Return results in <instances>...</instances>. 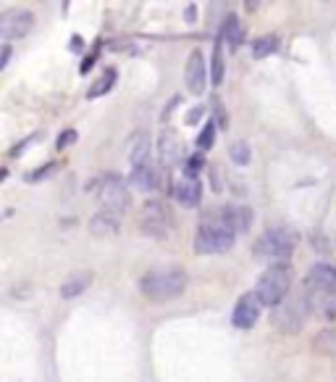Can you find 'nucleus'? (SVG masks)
Segmentation results:
<instances>
[{
    "label": "nucleus",
    "instance_id": "nucleus-1",
    "mask_svg": "<svg viewBox=\"0 0 336 382\" xmlns=\"http://www.w3.org/2000/svg\"><path fill=\"white\" fill-rule=\"evenodd\" d=\"M189 285V275L181 266H163V269H150L140 279V293L147 301L166 303L179 298Z\"/></svg>",
    "mask_w": 336,
    "mask_h": 382
},
{
    "label": "nucleus",
    "instance_id": "nucleus-2",
    "mask_svg": "<svg viewBox=\"0 0 336 382\" xmlns=\"http://www.w3.org/2000/svg\"><path fill=\"white\" fill-rule=\"evenodd\" d=\"M234 237H236V232L223 222L221 211L205 214L200 227H197V235H194V253H200V256L226 253V250L234 248Z\"/></svg>",
    "mask_w": 336,
    "mask_h": 382
},
{
    "label": "nucleus",
    "instance_id": "nucleus-3",
    "mask_svg": "<svg viewBox=\"0 0 336 382\" xmlns=\"http://www.w3.org/2000/svg\"><path fill=\"white\" fill-rule=\"evenodd\" d=\"M297 243H299L297 229H292L286 224H279V227H268L255 240L252 250H255V256H260V259H265V261L271 263H289L292 253L297 248Z\"/></svg>",
    "mask_w": 336,
    "mask_h": 382
},
{
    "label": "nucleus",
    "instance_id": "nucleus-4",
    "mask_svg": "<svg viewBox=\"0 0 336 382\" xmlns=\"http://www.w3.org/2000/svg\"><path fill=\"white\" fill-rule=\"evenodd\" d=\"M289 285H292L289 263H271V266L258 277L255 295L260 298L263 306H268L273 311L279 303H284L286 298H289Z\"/></svg>",
    "mask_w": 336,
    "mask_h": 382
},
{
    "label": "nucleus",
    "instance_id": "nucleus-5",
    "mask_svg": "<svg viewBox=\"0 0 336 382\" xmlns=\"http://www.w3.org/2000/svg\"><path fill=\"white\" fill-rule=\"evenodd\" d=\"M90 190H97V198L103 200V209L113 211L118 216L129 209L131 203L129 187H127V180L121 174H116V171H108L103 177H97L90 184Z\"/></svg>",
    "mask_w": 336,
    "mask_h": 382
},
{
    "label": "nucleus",
    "instance_id": "nucleus-6",
    "mask_svg": "<svg viewBox=\"0 0 336 382\" xmlns=\"http://www.w3.org/2000/svg\"><path fill=\"white\" fill-rule=\"evenodd\" d=\"M308 311H310V306L305 301V293L295 295V298H286L271 311V324L284 335H297L308 319Z\"/></svg>",
    "mask_w": 336,
    "mask_h": 382
},
{
    "label": "nucleus",
    "instance_id": "nucleus-7",
    "mask_svg": "<svg viewBox=\"0 0 336 382\" xmlns=\"http://www.w3.org/2000/svg\"><path fill=\"white\" fill-rule=\"evenodd\" d=\"M140 229H142L144 235L163 240L174 229V211L168 209L163 200H156V198L144 200L142 216H140Z\"/></svg>",
    "mask_w": 336,
    "mask_h": 382
},
{
    "label": "nucleus",
    "instance_id": "nucleus-8",
    "mask_svg": "<svg viewBox=\"0 0 336 382\" xmlns=\"http://www.w3.org/2000/svg\"><path fill=\"white\" fill-rule=\"evenodd\" d=\"M32 26H35V13L26 11V8H11L0 19V35H3L6 42L8 40H21L32 32Z\"/></svg>",
    "mask_w": 336,
    "mask_h": 382
},
{
    "label": "nucleus",
    "instance_id": "nucleus-9",
    "mask_svg": "<svg viewBox=\"0 0 336 382\" xmlns=\"http://www.w3.org/2000/svg\"><path fill=\"white\" fill-rule=\"evenodd\" d=\"M260 309H263V303H260V298L255 293L239 295V301H236V306H234L232 311V324L236 329H252L260 319Z\"/></svg>",
    "mask_w": 336,
    "mask_h": 382
},
{
    "label": "nucleus",
    "instance_id": "nucleus-10",
    "mask_svg": "<svg viewBox=\"0 0 336 382\" xmlns=\"http://www.w3.org/2000/svg\"><path fill=\"white\" fill-rule=\"evenodd\" d=\"M184 85L189 95H203L207 87V66H205V55L203 51H192L184 66Z\"/></svg>",
    "mask_w": 336,
    "mask_h": 382
},
{
    "label": "nucleus",
    "instance_id": "nucleus-11",
    "mask_svg": "<svg viewBox=\"0 0 336 382\" xmlns=\"http://www.w3.org/2000/svg\"><path fill=\"white\" fill-rule=\"evenodd\" d=\"M305 301L315 316H321L326 322H336V290L305 288Z\"/></svg>",
    "mask_w": 336,
    "mask_h": 382
},
{
    "label": "nucleus",
    "instance_id": "nucleus-12",
    "mask_svg": "<svg viewBox=\"0 0 336 382\" xmlns=\"http://www.w3.org/2000/svg\"><path fill=\"white\" fill-rule=\"evenodd\" d=\"M158 156H160V164L168 171L174 169V166H179V164L184 166V161H181V143L174 130L160 132V137H158Z\"/></svg>",
    "mask_w": 336,
    "mask_h": 382
},
{
    "label": "nucleus",
    "instance_id": "nucleus-13",
    "mask_svg": "<svg viewBox=\"0 0 336 382\" xmlns=\"http://www.w3.org/2000/svg\"><path fill=\"white\" fill-rule=\"evenodd\" d=\"M305 288L336 290V263H312L305 275Z\"/></svg>",
    "mask_w": 336,
    "mask_h": 382
},
{
    "label": "nucleus",
    "instance_id": "nucleus-14",
    "mask_svg": "<svg viewBox=\"0 0 336 382\" xmlns=\"http://www.w3.org/2000/svg\"><path fill=\"white\" fill-rule=\"evenodd\" d=\"M121 229V216L108 209H100L97 214H92L90 219V232L95 237H111Z\"/></svg>",
    "mask_w": 336,
    "mask_h": 382
},
{
    "label": "nucleus",
    "instance_id": "nucleus-15",
    "mask_svg": "<svg viewBox=\"0 0 336 382\" xmlns=\"http://www.w3.org/2000/svg\"><path fill=\"white\" fill-rule=\"evenodd\" d=\"M129 161L131 169L144 166V164H153L150 161V134L144 130H134V134L129 137Z\"/></svg>",
    "mask_w": 336,
    "mask_h": 382
},
{
    "label": "nucleus",
    "instance_id": "nucleus-16",
    "mask_svg": "<svg viewBox=\"0 0 336 382\" xmlns=\"http://www.w3.org/2000/svg\"><path fill=\"white\" fill-rule=\"evenodd\" d=\"M218 37L226 42V48L232 53L242 48V42H245V26L239 24L236 13H226V19H223V24H221L218 29Z\"/></svg>",
    "mask_w": 336,
    "mask_h": 382
},
{
    "label": "nucleus",
    "instance_id": "nucleus-17",
    "mask_svg": "<svg viewBox=\"0 0 336 382\" xmlns=\"http://www.w3.org/2000/svg\"><path fill=\"white\" fill-rule=\"evenodd\" d=\"M218 211L223 216V222L229 224L234 232H247L252 227V219H255V214H252L250 206H223Z\"/></svg>",
    "mask_w": 336,
    "mask_h": 382
},
{
    "label": "nucleus",
    "instance_id": "nucleus-18",
    "mask_svg": "<svg viewBox=\"0 0 336 382\" xmlns=\"http://www.w3.org/2000/svg\"><path fill=\"white\" fill-rule=\"evenodd\" d=\"M174 196L179 200L184 209H197L200 200H203V184L200 180H179V184L174 187Z\"/></svg>",
    "mask_w": 336,
    "mask_h": 382
},
{
    "label": "nucleus",
    "instance_id": "nucleus-19",
    "mask_svg": "<svg viewBox=\"0 0 336 382\" xmlns=\"http://www.w3.org/2000/svg\"><path fill=\"white\" fill-rule=\"evenodd\" d=\"M92 279H95L92 269H82V272L68 275L64 279V285H61V298H64V301H71V298L82 295V293H84V290L92 285Z\"/></svg>",
    "mask_w": 336,
    "mask_h": 382
},
{
    "label": "nucleus",
    "instance_id": "nucleus-20",
    "mask_svg": "<svg viewBox=\"0 0 336 382\" xmlns=\"http://www.w3.org/2000/svg\"><path fill=\"white\" fill-rule=\"evenodd\" d=\"M129 182L137 187V190H142V193H153L158 190V169L153 164H144V166H137V169H131L129 174Z\"/></svg>",
    "mask_w": 336,
    "mask_h": 382
},
{
    "label": "nucleus",
    "instance_id": "nucleus-21",
    "mask_svg": "<svg viewBox=\"0 0 336 382\" xmlns=\"http://www.w3.org/2000/svg\"><path fill=\"white\" fill-rule=\"evenodd\" d=\"M312 348H315V354L336 358V327L321 329V332L312 338Z\"/></svg>",
    "mask_w": 336,
    "mask_h": 382
},
{
    "label": "nucleus",
    "instance_id": "nucleus-22",
    "mask_svg": "<svg viewBox=\"0 0 336 382\" xmlns=\"http://www.w3.org/2000/svg\"><path fill=\"white\" fill-rule=\"evenodd\" d=\"M113 85H116V69L111 66V69H105L103 74L97 77V82H92V85H90L87 98H90V101H95V98H103L105 92L113 90Z\"/></svg>",
    "mask_w": 336,
    "mask_h": 382
},
{
    "label": "nucleus",
    "instance_id": "nucleus-23",
    "mask_svg": "<svg viewBox=\"0 0 336 382\" xmlns=\"http://www.w3.org/2000/svg\"><path fill=\"white\" fill-rule=\"evenodd\" d=\"M281 40L276 35H263V37H255L252 40V58H268L273 53L279 51Z\"/></svg>",
    "mask_w": 336,
    "mask_h": 382
},
{
    "label": "nucleus",
    "instance_id": "nucleus-24",
    "mask_svg": "<svg viewBox=\"0 0 336 382\" xmlns=\"http://www.w3.org/2000/svg\"><path fill=\"white\" fill-rule=\"evenodd\" d=\"M223 40L216 37L213 42V64H210V82L218 87L221 82H223V74H226V64H223Z\"/></svg>",
    "mask_w": 336,
    "mask_h": 382
},
{
    "label": "nucleus",
    "instance_id": "nucleus-25",
    "mask_svg": "<svg viewBox=\"0 0 336 382\" xmlns=\"http://www.w3.org/2000/svg\"><path fill=\"white\" fill-rule=\"evenodd\" d=\"M229 156H232V161L236 166H247L250 158H252V150H250V145H247L245 140H234V143L229 145Z\"/></svg>",
    "mask_w": 336,
    "mask_h": 382
},
{
    "label": "nucleus",
    "instance_id": "nucleus-26",
    "mask_svg": "<svg viewBox=\"0 0 336 382\" xmlns=\"http://www.w3.org/2000/svg\"><path fill=\"white\" fill-rule=\"evenodd\" d=\"M216 130H218V127H216V121H213V119L205 121L203 132L197 134V148H200V150H210V148H213V143H216Z\"/></svg>",
    "mask_w": 336,
    "mask_h": 382
},
{
    "label": "nucleus",
    "instance_id": "nucleus-27",
    "mask_svg": "<svg viewBox=\"0 0 336 382\" xmlns=\"http://www.w3.org/2000/svg\"><path fill=\"white\" fill-rule=\"evenodd\" d=\"M210 108H213V121H216V127H218V130H229V114H226L223 101H221L218 95L210 98Z\"/></svg>",
    "mask_w": 336,
    "mask_h": 382
},
{
    "label": "nucleus",
    "instance_id": "nucleus-28",
    "mask_svg": "<svg viewBox=\"0 0 336 382\" xmlns=\"http://www.w3.org/2000/svg\"><path fill=\"white\" fill-rule=\"evenodd\" d=\"M200 169H205V158H203V153L187 156V161H184V177H187V180H197Z\"/></svg>",
    "mask_w": 336,
    "mask_h": 382
},
{
    "label": "nucleus",
    "instance_id": "nucleus-29",
    "mask_svg": "<svg viewBox=\"0 0 336 382\" xmlns=\"http://www.w3.org/2000/svg\"><path fill=\"white\" fill-rule=\"evenodd\" d=\"M55 171H58V164L50 161V164H45V166H37V169L29 171V174H26V182H42V180H48L50 174H55Z\"/></svg>",
    "mask_w": 336,
    "mask_h": 382
},
{
    "label": "nucleus",
    "instance_id": "nucleus-30",
    "mask_svg": "<svg viewBox=\"0 0 336 382\" xmlns=\"http://www.w3.org/2000/svg\"><path fill=\"white\" fill-rule=\"evenodd\" d=\"M71 143H77V130H66L58 134V143H55V148L58 150H64V148H68Z\"/></svg>",
    "mask_w": 336,
    "mask_h": 382
},
{
    "label": "nucleus",
    "instance_id": "nucleus-31",
    "mask_svg": "<svg viewBox=\"0 0 336 382\" xmlns=\"http://www.w3.org/2000/svg\"><path fill=\"white\" fill-rule=\"evenodd\" d=\"M203 114H205V108L203 105H194L192 111L184 116V121H187V127H194V124H200L203 121Z\"/></svg>",
    "mask_w": 336,
    "mask_h": 382
},
{
    "label": "nucleus",
    "instance_id": "nucleus-32",
    "mask_svg": "<svg viewBox=\"0 0 336 382\" xmlns=\"http://www.w3.org/2000/svg\"><path fill=\"white\" fill-rule=\"evenodd\" d=\"M35 140H37V134H29V137H26L24 143L13 145V148H11V158H16V156H19V153H24L26 148H29V145L35 143Z\"/></svg>",
    "mask_w": 336,
    "mask_h": 382
},
{
    "label": "nucleus",
    "instance_id": "nucleus-33",
    "mask_svg": "<svg viewBox=\"0 0 336 382\" xmlns=\"http://www.w3.org/2000/svg\"><path fill=\"white\" fill-rule=\"evenodd\" d=\"M95 61H97V48H95V51H92L90 55H87V58L82 61V66H79V71H82V74H87L92 66H95Z\"/></svg>",
    "mask_w": 336,
    "mask_h": 382
},
{
    "label": "nucleus",
    "instance_id": "nucleus-34",
    "mask_svg": "<svg viewBox=\"0 0 336 382\" xmlns=\"http://www.w3.org/2000/svg\"><path fill=\"white\" fill-rule=\"evenodd\" d=\"M0 53H3V55H0V69H6V66H8V61H11V45H8V42H3V48H0Z\"/></svg>",
    "mask_w": 336,
    "mask_h": 382
},
{
    "label": "nucleus",
    "instance_id": "nucleus-35",
    "mask_svg": "<svg viewBox=\"0 0 336 382\" xmlns=\"http://www.w3.org/2000/svg\"><path fill=\"white\" fill-rule=\"evenodd\" d=\"M111 48H116V51H129V53H137V48L131 45L129 40H116V42H111Z\"/></svg>",
    "mask_w": 336,
    "mask_h": 382
},
{
    "label": "nucleus",
    "instance_id": "nucleus-36",
    "mask_svg": "<svg viewBox=\"0 0 336 382\" xmlns=\"http://www.w3.org/2000/svg\"><path fill=\"white\" fill-rule=\"evenodd\" d=\"M184 21H189V24L197 21V6H194V3H189V6L184 8Z\"/></svg>",
    "mask_w": 336,
    "mask_h": 382
},
{
    "label": "nucleus",
    "instance_id": "nucleus-37",
    "mask_svg": "<svg viewBox=\"0 0 336 382\" xmlns=\"http://www.w3.org/2000/svg\"><path fill=\"white\" fill-rule=\"evenodd\" d=\"M210 180H213V190L221 193V182H218V166H210Z\"/></svg>",
    "mask_w": 336,
    "mask_h": 382
}]
</instances>
